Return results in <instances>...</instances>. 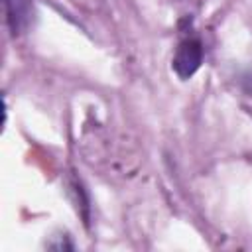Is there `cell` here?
<instances>
[{"instance_id": "1", "label": "cell", "mask_w": 252, "mask_h": 252, "mask_svg": "<svg viewBox=\"0 0 252 252\" xmlns=\"http://www.w3.org/2000/svg\"><path fill=\"white\" fill-rule=\"evenodd\" d=\"M201 63H203V43L197 37H187L177 45L171 61V69L179 79L185 81L199 71Z\"/></svg>"}, {"instance_id": "2", "label": "cell", "mask_w": 252, "mask_h": 252, "mask_svg": "<svg viewBox=\"0 0 252 252\" xmlns=\"http://www.w3.org/2000/svg\"><path fill=\"white\" fill-rule=\"evenodd\" d=\"M4 8L12 33H22L32 20L30 0H4Z\"/></svg>"}]
</instances>
